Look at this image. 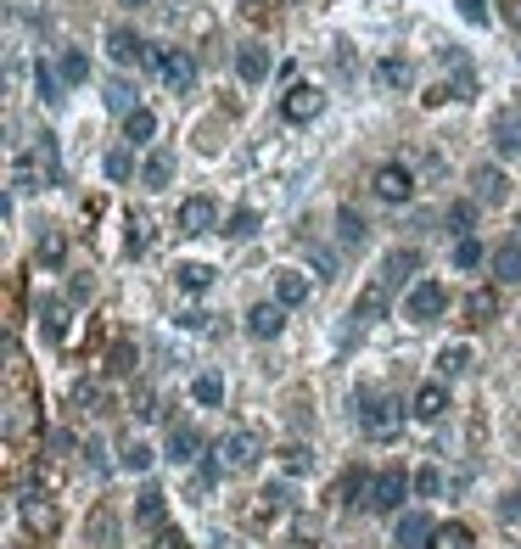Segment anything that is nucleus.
Returning a JSON list of instances; mask_svg holds the SVG:
<instances>
[{
	"mask_svg": "<svg viewBox=\"0 0 521 549\" xmlns=\"http://www.w3.org/2000/svg\"><path fill=\"white\" fill-rule=\"evenodd\" d=\"M359 426H365V437H393L398 426H404V409H398V398L393 393H359Z\"/></svg>",
	"mask_w": 521,
	"mask_h": 549,
	"instance_id": "nucleus-1",
	"label": "nucleus"
},
{
	"mask_svg": "<svg viewBox=\"0 0 521 549\" xmlns=\"http://www.w3.org/2000/svg\"><path fill=\"white\" fill-rule=\"evenodd\" d=\"M393 292H398V286H393V281H387V275L376 269V275L365 281V292L353 297V314H348V320H353V337H359V331H370V325L381 320V309L393 303Z\"/></svg>",
	"mask_w": 521,
	"mask_h": 549,
	"instance_id": "nucleus-2",
	"label": "nucleus"
},
{
	"mask_svg": "<svg viewBox=\"0 0 521 549\" xmlns=\"http://www.w3.org/2000/svg\"><path fill=\"white\" fill-rule=\"evenodd\" d=\"M443 309H449V286H443V281H432V275H426V281L409 286V297H404V320L432 325Z\"/></svg>",
	"mask_w": 521,
	"mask_h": 549,
	"instance_id": "nucleus-3",
	"label": "nucleus"
},
{
	"mask_svg": "<svg viewBox=\"0 0 521 549\" xmlns=\"http://www.w3.org/2000/svg\"><path fill=\"white\" fill-rule=\"evenodd\" d=\"M152 68H157V79H163V90H174V96H185V90L197 85V57H191V51H157Z\"/></svg>",
	"mask_w": 521,
	"mask_h": 549,
	"instance_id": "nucleus-4",
	"label": "nucleus"
},
{
	"mask_svg": "<svg viewBox=\"0 0 521 549\" xmlns=\"http://www.w3.org/2000/svg\"><path fill=\"white\" fill-rule=\"evenodd\" d=\"M370 191H376L381 202H393V208H398V202L415 197V174H409L404 163H381V169L370 174Z\"/></svg>",
	"mask_w": 521,
	"mask_h": 549,
	"instance_id": "nucleus-5",
	"label": "nucleus"
},
{
	"mask_svg": "<svg viewBox=\"0 0 521 549\" xmlns=\"http://www.w3.org/2000/svg\"><path fill=\"white\" fill-rule=\"evenodd\" d=\"M23 527H29L34 538H57L62 533V516H57V505L45 499V493H23Z\"/></svg>",
	"mask_w": 521,
	"mask_h": 549,
	"instance_id": "nucleus-6",
	"label": "nucleus"
},
{
	"mask_svg": "<svg viewBox=\"0 0 521 549\" xmlns=\"http://www.w3.org/2000/svg\"><path fill=\"white\" fill-rule=\"evenodd\" d=\"M219 230V202L213 197H185L180 202V236H208Z\"/></svg>",
	"mask_w": 521,
	"mask_h": 549,
	"instance_id": "nucleus-7",
	"label": "nucleus"
},
{
	"mask_svg": "<svg viewBox=\"0 0 521 549\" xmlns=\"http://www.w3.org/2000/svg\"><path fill=\"white\" fill-rule=\"evenodd\" d=\"M404 493H409L404 465H387V471L376 477V488H370V510H381V516H387V510H398V505H404Z\"/></svg>",
	"mask_w": 521,
	"mask_h": 549,
	"instance_id": "nucleus-8",
	"label": "nucleus"
},
{
	"mask_svg": "<svg viewBox=\"0 0 521 549\" xmlns=\"http://www.w3.org/2000/svg\"><path fill=\"white\" fill-rule=\"evenodd\" d=\"M281 331H286V303H253V309H247V337L275 342Z\"/></svg>",
	"mask_w": 521,
	"mask_h": 549,
	"instance_id": "nucleus-9",
	"label": "nucleus"
},
{
	"mask_svg": "<svg viewBox=\"0 0 521 549\" xmlns=\"http://www.w3.org/2000/svg\"><path fill=\"white\" fill-rule=\"evenodd\" d=\"M281 113L292 118V124H314V118L325 113V96L314 85H292V90H286V101H281Z\"/></svg>",
	"mask_w": 521,
	"mask_h": 549,
	"instance_id": "nucleus-10",
	"label": "nucleus"
},
{
	"mask_svg": "<svg viewBox=\"0 0 521 549\" xmlns=\"http://www.w3.org/2000/svg\"><path fill=\"white\" fill-rule=\"evenodd\" d=\"M426 538H437L432 516H426V510H404V516H398V527H393V544L398 549H426Z\"/></svg>",
	"mask_w": 521,
	"mask_h": 549,
	"instance_id": "nucleus-11",
	"label": "nucleus"
},
{
	"mask_svg": "<svg viewBox=\"0 0 521 549\" xmlns=\"http://www.w3.org/2000/svg\"><path fill=\"white\" fill-rule=\"evenodd\" d=\"M370 488H376V477H370L365 465H348L337 477V488H331V499L337 505H370Z\"/></svg>",
	"mask_w": 521,
	"mask_h": 549,
	"instance_id": "nucleus-12",
	"label": "nucleus"
},
{
	"mask_svg": "<svg viewBox=\"0 0 521 549\" xmlns=\"http://www.w3.org/2000/svg\"><path fill=\"white\" fill-rule=\"evenodd\" d=\"M236 73H241V85H264L269 79V45L264 40L236 45Z\"/></svg>",
	"mask_w": 521,
	"mask_h": 549,
	"instance_id": "nucleus-13",
	"label": "nucleus"
},
{
	"mask_svg": "<svg viewBox=\"0 0 521 549\" xmlns=\"http://www.w3.org/2000/svg\"><path fill=\"white\" fill-rule=\"evenodd\" d=\"M219 454H225V465H236V471H247V465L264 454V437L258 432H230L225 443H219Z\"/></svg>",
	"mask_w": 521,
	"mask_h": 549,
	"instance_id": "nucleus-14",
	"label": "nucleus"
},
{
	"mask_svg": "<svg viewBox=\"0 0 521 549\" xmlns=\"http://www.w3.org/2000/svg\"><path fill=\"white\" fill-rule=\"evenodd\" d=\"M443 409H449V387H443V381H426L421 393H415V409H409V415H415V421H443Z\"/></svg>",
	"mask_w": 521,
	"mask_h": 549,
	"instance_id": "nucleus-15",
	"label": "nucleus"
},
{
	"mask_svg": "<svg viewBox=\"0 0 521 549\" xmlns=\"http://www.w3.org/2000/svg\"><path fill=\"white\" fill-rule=\"evenodd\" d=\"M141 51H146V45H141V34H135V29H113V34H107V57H113L118 68H135Z\"/></svg>",
	"mask_w": 521,
	"mask_h": 549,
	"instance_id": "nucleus-16",
	"label": "nucleus"
},
{
	"mask_svg": "<svg viewBox=\"0 0 521 549\" xmlns=\"http://www.w3.org/2000/svg\"><path fill=\"white\" fill-rule=\"evenodd\" d=\"M415 269H421V253H415V247H393V253L381 258V275H387L393 286H404Z\"/></svg>",
	"mask_w": 521,
	"mask_h": 549,
	"instance_id": "nucleus-17",
	"label": "nucleus"
},
{
	"mask_svg": "<svg viewBox=\"0 0 521 549\" xmlns=\"http://www.w3.org/2000/svg\"><path fill=\"white\" fill-rule=\"evenodd\" d=\"M163 454H169L174 465L197 460V454H202V437H197V426H174V432H169V443H163Z\"/></svg>",
	"mask_w": 521,
	"mask_h": 549,
	"instance_id": "nucleus-18",
	"label": "nucleus"
},
{
	"mask_svg": "<svg viewBox=\"0 0 521 549\" xmlns=\"http://www.w3.org/2000/svg\"><path fill=\"white\" fill-rule=\"evenodd\" d=\"M493 281H499V286H516L521 281V241H505V247L493 253Z\"/></svg>",
	"mask_w": 521,
	"mask_h": 549,
	"instance_id": "nucleus-19",
	"label": "nucleus"
},
{
	"mask_svg": "<svg viewBox=\"0 0 521 549\" xmlns=\"http://www.w3.org/2000/svg\"><path fill=\"white\" fill-rule=\"evenodd\" d=\"M471 185H477V202H488V208H499V202H505V174L493 169V163H482V169L471 174Z\"/></svg>",
	"mask_w": 521,
	"mask_h": 549,
	"instance_id": "nucleus-20",
	"label": "nucleus"
},
{
	"mask_svg": "<svg viewBox=\"0 0 521 549\" xmlns=\"http://www.w3.org/2000/svg\"><path fill=\"white\" fill-rule=\"evenodd\" d=\"M493 314H499V292H493V286H482V292L465 297V325H488Z\"/></svg>",
	"mask_w": 521,
	"mask_h": 549,
	"instance_id": "nucleus-21",
	"label": "nucleus"
},
{
	"mask_svg": "<svg viewBox=\"0 0 521 549\" xmlns=\"http://www.w3.org/2000/svg\"><path fill=\"white\" fill-rule=\"evenodd\" d=\"M376 79H381L387 90H409V85H415V62H409V57H387V62L376 68Z\"/></svg>",
	"mask_w": 521,
	"mask_h": 549,
	"instance_id": "nucleus-22",
	"label": "nucleus"
},
{
	"mask_svg": "<svg viewBox=\"0 0 521 549\" xmlns=\"http://www.w3.org/2000/svg\"><path fill=\"white\" fill-rule=\"evenodd\" d=\"M135 521H141V527H163V488H152V482H146L141 488V499H135Z\"/></svg>",
	"mask_w": 521,
	"mask_h": 549,
	"instance_id": "nucleus-23",
	"label": "nucleus"
},
{
	"mask_svg": "<svg viewBox=\"0 0 521 549\" xmlns=\"http://www.w3.org/2000/svg\"><path fill=\"white\" fill-rule=\"evenodd\" d=\"M493 146L510 152V157L521 152V113H499V118H493Z\"/></svg>",
	"mask_w": 521,
	"mask_h": 549,
	"instance_id": "nucleus-24",
	"label": "nucleus"
},
{
	"mask_svg": "<svg viewBox=\"0 0 521 549\" xmlns=\"http://www.w3.org/2000/svg\"><path fill=\"white\" fill-rule=\"evenodd\" d=\"M303 297H309V281H303L297 269H281V275H275V303H286V309H297Z\"/></svg>",
	"mask_w": 521,
	"mask_h": 549,
	"instance_id": "nucleus-25",
	"label": "nucleus"
},
{
	"mask_svg": "<svg viewBox=\"0 0 521 549\" xmlns=\"http://www.w3.org/2000/svg\"><path fill=\"white\" fill-rule=\"evenodd\" d=\"M337 241L348 247V253H359V247H365V219H359V208H342L337 213Z\"/></svg>",
	"mask_w": 521,
	"mask_h": 549,
	"instance_id": "nucleus-26",
	"label": "nucleus"
},
{
	"mask_svg": "<svg viewBox=\"0 0 521 549\" xmlns=\"http://www.w3.org/2000/svg\"><path fill=\"white\" fill-rule=\"evenodd\" d=\"M34 152H40V163H45V180L62 185V157H57V135H51V129L34 135Z\"/></svg>",
	"mask_w": 521,
	"mask_h": 549,
	"instance_id": "nucleus-27",
	"label": "nucleus"
},
{
	"mask_svg": "<svg viewBox=\"0 0 521 549\" xmlns=\"http://www.w3.org/2000/svg\"><path fill=\"white\" fill-rule=\"evenodd\" d=\"M141 180H146V185H157V191H163V185L174 180V152H152V157H146Z\"/></svg>",
	"mask_w": 521,
	"mask_h": 549,
	"instance_id": "nucleus-28",
	"label": "nucleus"
},
{
	"mask_svg": "<svg viewBox=\"0 0 521 549\" xmlns=\"http://www.w3.org/2000/svg\"><path fill=\"white\" fill-rule=\"evenodd\" d=\"M152 135H157V118L146 113V107H141V113H129V118H124V141H129V146H146Z\"/></svg>",
	"mask_w": 521,
	"mask_h": 549,
	"instance_id": "nucleus-29",
	"label": "nucleus"
},
{
	"mask_svg": "<svg viewBox=\"0 0 521 549\" xmlns=\"http://www.w3.org/2000/svg\"><path fill=\"white\" fill-rule=\"evenodd\" d=\"M437 549H477V538H471L465 521H443V527H437Z\"/></svg>",
	"mask_w": 521,
	"mask_h": 549,
	"instance_id": "nucleus-30",
	"label": "nucleus"
},
{
	"mask_svg": "<svg viewBox=\"0 0 521 549\" xmlns=\"http://www.w3.org/2000/svg\"><path fill=\"white\" fill-rule=\"evenodd\" d=\"M34 90H40L45 107H62V79H57L51 68H45V62H34Z\"/></svg>",
	"mask_w": 521,
	"mask_h": 549,
	"instance_id": "nucleus-31",
	"label": "nucleus"
},
{
	"mask_svg": "<svg viewBox=\"0 0 521 549\" xmlns=\"http://www.w3.org/2000/svg\"><path fill=\"white\" fill-rule=\"evenodd\" d=\"M85 533H90V544H101V549L113 544V505H96V510H90V527H85Z\"/></svg>",
	"mask_w": 521,
	"mask_h": 549,
	"instance_id": "nucleus-32",
	"label": "nucleus"
},
{
	"mask_svg": "<svg viewBox=\"0 0 521 549\" xmlns=\"http://www.w3.org/2000/svg\"><path fill=\"white\" fill-rule=\"evenodd\" d=\"M191 398H197V404H225V381H219V376H213V370H208V376H197V381H191Z\"/></svg>",
	"mask_w": 521,
	"mask_h": 549,
	"instance_id": "nucleus-33",
	"label": "nucleus"
},
{
	"mask_svg": "<svg viewBox=\"0 0 521 549\" xmlns=\"http://www.w3.org/2000/svg\"><path fill=\"white\" fill-rule=\"evenodd\" d=\"M107 107H113V113H141V107H135V85H129V79H113V85H107Z\"/></svg>",
	"mask_w": 521,
	"mask_h": 549,
	"instance_id": "nucleus-34",
	"label": "nucleus"
},
{
	"mask_svg": "<svg viewBox=\"0 0 521 549\" xmlns=\"http://www.w3.org/2000/svg\"><path fill=\"white\" fill-rule=\"evenodd\" d=\"M129 174H135V157H129V146H113V152H107V180L124 185Z\"/></svg>",
	"mask_w": 521,
	"mask_h": 549,
	"instance_id": "nucleus-35",
	"label": "nucleus"
},
{
	"mask_svg": "<svg viewBox=\"0 0 521 549\" xmlns=\"http://www.w3.org/2000/svg\"><path fill=\"white\" fill-rule=\"evenodd\" d=\"M62 79H68V85H85V79H90V57H85V51H62Z\"/></svg>",
	"mask_w": 521,
	"mask_h": 549,
	"instance_id": "nucleus-36",
	"label": "nucleus"
},
{
	"mask_svg": "<svg viewBox=\"0 0 521 549\" xmlns=\"http://www.w3.org/2000/svg\"><path fill=\"white\" fill-rule=\"evenodd\" d=\"M62 258H68V236H62V230H45L40 236V264H62Z\"/></svg>",
	"mask_w": 521,
	"mask_h": 549,
	"instance_id": "nucleus-37",
	"label": "nucleus"
},
{
	"mask_svg": "<svg viewBox=\"0 0 521 549\" xmlns=\"http://www.w3.org/2000/svg\"><path fill=\"white\" fill-rule=\"evenodd\" d=\"M180 286H185V292H208V286H213V269H208V264H180Z\"/></svg>",
	"mask_w": 521,
	"mask_h": 549,
	"instance_id": "nucleus-38",
	"label": "nucleus"
},
{
	"mask_svg": "<svg viewBox=\"0 0 521 549\" xmlns=\"http://www.w3.org/2000/svg\"><path fill=\"white\" fill-rule=\"evenodd\" d=\"M465 365H471V353H465L460 342H454V348H443V353H437V370H443V376H465Z\"/></svg>",
	"mask_w": 521,
	"mask_h": 549,
	"instance_id": "nucleus-39",
	"label": "nucleus"
},
{
	"mask_svg": "<svg viewBox=\"0 0 521 549\" xmlns=\"http://www.w3.org/2000/svg\"><path fill=\"white\" fill-rule=\"evenodd\" d=\"M471 225H477V197H471V202H454V208H449V230L471 236Z\"/></svg>",
	"mask_w": 521,
	"mask_h": 549,
	"instance_id": "nucleus-40",
	"label": "nucleus"
},
{
	"mask_svg": "<svg viewBox=\"0 0 521 549\" xmlns=\"http://www.w3.org/2000/svg\"><path fill=\"white\" fill-rule=\"evenodd\" d=\"M454 264H460V269H477V264H482V241H477V236H460V241H454Z\"/></svg>",
	"mask_w": 521,
	"mask_h": 549,
	"instance_id": "nucleus-41",
	"label": "nucleus"
},
{
	"mask_svg": "<svg viewBox=\"0 0 521 549\" xmlns=\"http://www.w3.org/2000/svg\"><path fill=\"white\" fill-rule=\"evenodd\" d=\"M107 370H113V376H129V370H135V342H113V353H107Z\"/></svg>",
	"mask_w": 521,
	"mask_h": 549,
	"instance_id": "nucleus-42",
	"label": "nucleus"
},
{
	"mask_svg": "<svg viewBox=\"0 0 521 549\" xmlns=\"http://www.w3.org/2000/svg\"><path fill=\"white\" fill-rule=\"evenodd\" d=\"M415 493H421V499H437V493H443V471H437V465H421V471H415Z\"/></svg>",
	"mask_w": 521,
	"mask_h": 549,
	"instance_id": "nucleus-43",
	"label": "nucleus"
},
{
	"mask_svg": "<svg viewBox=\"0 0 521 549\" xmlns=\"http://www.w3.org/2000/svg\"><path fill=\"white\" fill-rule=\"evenodd\" d=\"M253 230H258V213H253V208H241V213H230L225 236H230V241H241V236H253Z\"/></svg>",
	"mask_w": 521,
	"mask_h": 549,
	"instance_id": "nucleus-44",
	"label": "nucleus"
},
{
	"mask_svg": "<svg viewBox=\"0 0 521 549\" xmlns=\"http://www.w3.org/2000/svg\"><path fill=\"white\" fill-rule=\"evenodd\" d=\"M68 398H73V404H85V409H96V404H101V387H96L90 376H79V381L68 387Z\"/></svg>",
	"mask_w": 521,
	"mask_h": 549,
	"instance_id": "nucleus-45",
	"label": "nucleus"
},
{
	"mask_svg": "<svg viewBox=\"0 0 521 549\" xmlns=\"http://www.w3.org/2000/svg\"><path fill=\"white\" fill-rule=\"evenodd\" d=\"M124 471H152V449H146V443H129V449H124Z\"/></svg>",
	"mask_w": 521,
	"mask_h": 549,
	"instance_id": "nucleus-46",
	"label": "nucleus"
},
{
	"mask_svg": "<svg viewBox=\"0 0 521 549\" xmlns=\"http://www.w3.org/2000/svg\"><path fill=\"white\" fill-rule=\"evenodd\" d=\"M454 6H460V17H465V23H477V29L488 23V0H454Z\"/></svg>",
	"mask_w": 521,
	"mask_h": 549,
	"instance_id": "nucleus-47",
	"label": "nucleus"
},
{
	"mask_svg": "<svg viewBox=\"0 0 521 549\" xmlns=\"http://www.w3.org/2000/svg\"><path fill=\"white\" fill-rule=\"evenodd\" d=\"M45 337L62 342V303H45Z\"/></svg>",
	"mask_w": 521,
	"mask_h": 549,
	"instance_id": "nucleus-48",
	"label": "nucleus"
},
{
	"mask_svg": "<svg viewBox=\"0 0 521 549\" xmlns=\"http://www.w3.org/2000/svg\"><path fill=\"white\" fill-rule=\"evenodd\" d=\"M141 247H146V219L129 213V253H141Z\"/></svg>",
	"mask_w": 521,
	"mask_h": 549,
	"instance_id": "nucleus-49",
	"label": "nucleus"
},
{
	"mask_svg": "<svg viewBox=\"0 0 521 549\" xmlns=\"http://www.w3.org/2000/svg\"><path fill=\"white\" fill-rule=\"evenodd\" d=\"M213 482H219V460H202L197 465V488H213Z\"/></svg>",
	"mask_w": 521,
	"mask_h": 549,
	"instance_id": "nucleus-50",
	"label": "nucleus"
},
{
	"mask_svg": "<svg viewBox=\"0 0 521 549\" xmlns=\"http://www.w3.org/2000/svg\"><path fill=\"white\" fill-rule=\"evenodd\" d=\"M157 549H185V538L174 527H157Z\"/></svg>",
	"mask_w": 521,
	"mask_h": 549,
	"instance_id": "nucleus-51",
	"label": "nucleus"
},
{
	"mask_svg": "<svg viewBox=\"0 0 521 549\" xmlns=\"http://www.w3.org/2000/svg\"><path fill=\"white\" fill-rule=\"evenodd\" d=\"M499 516H505V521H516V516H521V493H505V505H499Z\"/></svg>",
	"mask_w": 521,
	"mask_h": 549,
	"instance_id": "nucleus-52",
	"label": "nucleus"
},
{
	"mask_svg": "<svg viewBox=\"0 0 521 549\" xmlns=\"http://www.w3.org/2000/svg\"><path fill=\"white\" fill-rule=\"evenodd\" d=\"M118 6H146V0H118Z\"/></svg>",
	"mask_w": 521,
	"mask_h": 549,
	"instance_id": "nucleus-53",
	"label": "nucleus"
},
{
	"mask_svg": "<svg viewBox=\"0 0 521 549\" xmlns=\"http://www.w3.org/2000/svg\"><path fill=\"white\" fill-rule=\"evenodd\" d=\"M516 113H521V107H516Z\"/></svg>",
	"mask_w": 521,
	"mask_h": 549,
	"instance_id": "nucleus-54",
	"label": "nucleus"
}]
</instances>
